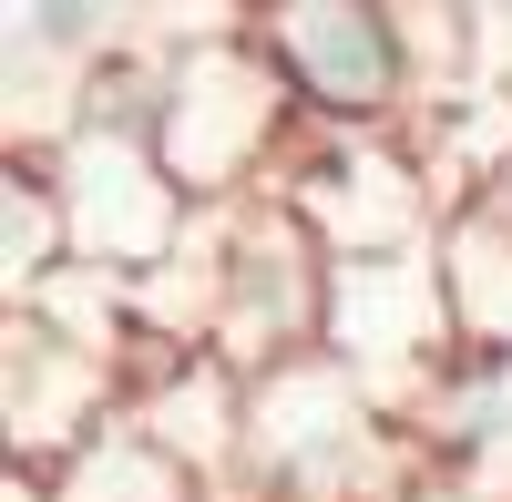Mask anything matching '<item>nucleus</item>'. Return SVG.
I'll return each mask as SVG.
<instances>
[{
	"mask_svg": "<svg viewBox=\"0 0 512 502\" xmlns=\"http://www.w3.org/2000/svg\"><path fill=\"white\" fill-rule=\"evenodd\" d=\"M144 134L164 154V175L195 195V216L216 205H256L277 185V164L297 144V103L267 72V52L246 41V11L226 21H185L154 41V103Z\"/></svg>",
	"mask_w": 512,
	"mask_h": 502,
	"instance_id": "1",
	"label": "nucleus"
},
{
	"mask_svg": "<svg viewBox=\"0 0 512 502\" xmlns=\"http://www.w3.org/2000/svg\"><path fill=\"white\" fill-rule=\"evenodd\" d=\"M410 472H420V431L390 421L328 349L256 380L236 502H400Z\"/></svg>",
	"mask_w": 512,
	"mask_h": 502,
	"instance_id": "2",
	"label": "nucleus"
},
{
	"mask_svg": "<svg viewBox=\"0 0 512 502\" xmlns=\"http://www.w3.org/2000/svg\"><path fill=\"white\" fill-rule=\"evenodd\" d=\"M246 41L287 82L297 123H318V134H420L410 21L390 0H277V11H246Z\"/></svg>",
	"mask_w": 512,
	"mask_h": 502,
	"instance_id": "3",
	"label": "nucleus"
},
{
	"mask_svg": "<svg viewBox=\"0 0 512 502\" xmlns=\"http://www.w3.org/2000/svg\"><path fill=\"white\" fill-rule=\"evenodd\" d=\"M267 195L328 246V267L420 257L451 226L431 164H420V134H318V123H297V144H287Z\"/></svg>",
	"mask_w": 512,
	"mask_h": 502,
	"instance_id": "4",
	"label": "nucleus"
},
{
	"mask_svg": "<svg viewBox=\"0 0 512 502\" xmlns=\"http://www.w3.org/2000/svg\"><path fill=\"white\" fill-rule=\"evenodd\" d=\"M349 380L390 410L420 421L431 390L461 369V328H451V287H441V246L420 257H359L328 267V339H318Z\"/></svg>",
	"mask_w": 512,
	"mask_h": 502,
	"instance_id": "5",
	"label": "nucleus"
},
{
	"mask_svg": "<svg viewBox=\"0 0 512 502\" xmlns=\"http://www.w3.org/2000/svg\"><path fill=\"white\" fill-rule=\"evenodd\" d=\"M52 185H62V226H72V257H82V267L154 277V267L195 236V195L164 175V154H154L144 123L82 113L72 134L52 144Z\"/></svg>",
	"mask_w": 512,
	"mask_h": 502,
	"instance_id": "6",
	"label": "nucleus"
},
{
	"mask_svg": "<svg viewBox=\"0 0 512 502\" xmlns=\"http://www.w3.org/2000/svg\"><path fill=\"white\" fill-rule=\"evenodd\" d=\"M328 339V246L287 216L277 195L226 205V308H216V349L236 380H277V369L318 359Z\"/></svg>",
	"mask_w": 512,
	"mask_h": 502,
	"instance_id": "7",
	"label": "nucleus"
},
{
	"mask_svg": "<svg viewBox=\"0 0 512 502\" xmlns=\"http://www.w3.org/2000/svg\"><path fill=\"white\" fill-rule=\"evenodd\" d=\"M134 410V380L113 359L52 339L41 318H11L0 308V441H11V472H41L52 482L62 462L93 431H113Z\"/></svg>",
	"mask_w": 512,
	"mask_h": 502,
	"instance_id": "8",
	"label": "nucleus"
},
{
	"mask_svg": "<svg viewBox=\"0 0 512 502\" xmlns=\"http://www.w3.org/2000/svg\"><path fill=\"white\" fill-rule=\"evenodd\" d=\"M246 380L216 349H185V359H134V421L195 472V492H236L246 482Z\"/></svg>",
	"mask_w": 512,
	"mask_h": 502,
	"instance_id": "9",
	"label": "nucleus"
},
{
	"mask_svg": "<svg viewBox=\"0 0 512 502\" xmlns=\"http://www.w3.org/2000/svg\"><path fill=\"white\" fill-rule=\"evenodd\" d=\"M441 287H451L461 359L512 369V216L502 205H461L441 226Z\"/></svg>",
	"mask_w": 512,
	"mask_h": 502,
	"instance_id": "10",
	"label": "nucleus"
},
{
	"mask_svg": "<svg viewBox=\"0 0 512 502\" xmlns=\"http://www.w3.org/2000/svg\"><path fill=\"white\" fill-rule=\"evenodd\" d=\"M62 267H72V226H62L52 154H0V308H31Z\"/></svg>",
	"mask_w": 512,
	"mask_h": 502,
	"instance_id": "11",
	"label": "nucleus"
},
{
	"mask_svg": "<svg viewBox=\"0 0 512 502\" xmlns=\"http://www.w3.org/2000/svg\"><path fill=\"white\" fill-rule=\"evenodd\" d=\"M41 492H52V502H205L195 472H185L175 451H164V441L134 421V410H123L113 431H93V441H82Z\"/></svg>",
	"mask_w": 512,
	"mask_h": 502,
	"instance_id": "12",
	"label": "nucleus"
},
{
	"mask_svg": "<svg viewBox=\"0 0 512 502\" xmlns=\"http://www.w3.org/2000/svg\"><path fill=\"white\" fill-rule=\"evenodd\" d=\"M492 205H502V216H512V175H502V195H492Z\"/></svg>",
	"mask_w": 512,
	"mask_h": 502,
	"instance_id": "13",
	"label": "nucleus"
}]
</instances>
